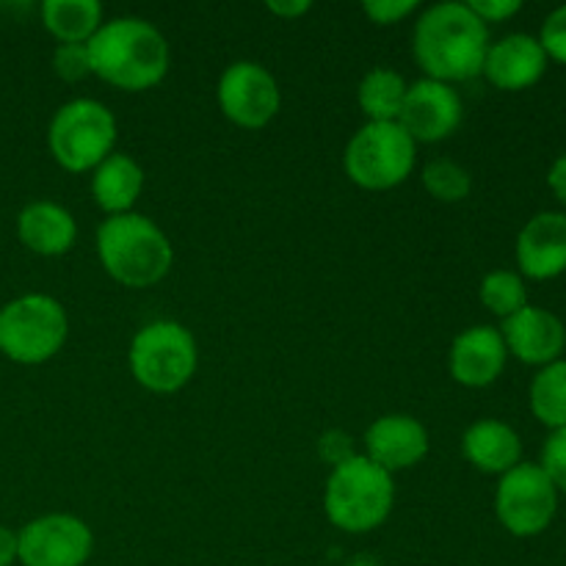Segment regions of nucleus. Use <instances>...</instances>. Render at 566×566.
Segmentation results:
<instances>
[{
	"label": "nucleus",
	"instance_id": "1",
	"mask_svg": "<svg viewBox=\"0 0 566 566\" xmlns=\"http://www.w3.org/2000/svg\"><path fill=\"white\" fill-rule=\"evenodd\" d=\"M490 50V25L468 3H437L418 17L412 31V55L423 77L453 83L473 81L484 72Z\"/></svg>",
	"mask_w": 566,
	"mask_h": 566
},
{
	"label": "nucleus",
	"instance_id": "2",
	"mask_svg": "<svg viewBox=\"0 0 566 566\" xmlns=\"http://www.w3.org/2000/svg\"><path fill=\"white\" fill-rule=\"evenodd\" d=\"M92 75L119 92H149L171 70V48L144 17H114L88 42Z\"/></svg>",
	"mask_w": 566,
	"mask_h": 566
},
{
	"label": "nucleus",
	"instance_id": "3",
	"mask_svg": "<svg viewBox=\"0 0 566 566\" xmlns=\"http://www.w3.org/2000/svg\"><path fill=\"white\" fill-rule=\"evenodd\" d=\"M99 265L119 285L144 291L169 276L175 249L169 235L144 213L108 216L94 235Z\"/></svg>",
	"mask_w": 566,
	"mask_h": 566
},
{
	"label": "nucleus",
	"instance_id": "4",
	"mask_svg": "<svg viewBox=\"0 0 566 566\" xmlns=\"http://www.w3.org/2000/svg\"><path fill=\"white\" fill-rule=\"evenodd\" d=\"M396 506V481L365 453L329 470L324 490V512L335 528L363 536L381 528Z\"/></svg>",
	"mask_w": 566,
	"mask_h": 566
},
{
	"label": "nucleus",
	"instance_id": "5",
	"mask_svg": "<svg viewBox=\"0 0 566 566\" xmlns=\"http://www.w3.org/2000/svg\"><path fill=\"white\" fill-rule=\"evenodd\" d=\"M127 365H130L133 379L144 390L155 396H171L197 376V340L177 321H153L133 335Z\"/></svg>",
	"mask_w": 566,
	"mask_h": 566
},
{
	"label": "nucleus",
	"instance_id": "6",
	"mask_svg": "<svg viewBox=\"0 0 566 566\" xmlns=\"http://www.w3.org/2000/svg\"><path fill=\"white\" fill-rule=\"evenodd\" d=\"M116 116L99 99L77 97L61 105L48 127V149L72 175L94 171L116 147Z\"/></svg>",
	"mask_w": 566,
	"mask_h": 566
},
{
	"label": "nucleus",
	"instance_id": "7",
	"mask_svg": "<svg viewBox=\"0 0 566 566\" xmlns=\"http://www.w3.org/2000/svg\"><path fill=\"white\" fill-rule=\"evenodd\" d=\"M70 337V318L59 298L25 293L0 307V354L17 365L50 363Z\"/></svg>",
	"mask_w": 566,
	"mask_h": 566
},
{
	"label": "nucleus",
	"instance_id": "8",
	"mask_svg": "<svg viewBox=\"0 0 566 566\" xmlns=\"http://www.w3.org/2000/svg\"><path fill=\"white\" fill-rule=\"evenodd\" d=\"M418 144L398 122H365L346 144L343 171L365 191H390L412 177Z\"/></svg>",
	"mask_w": 566,
	"mask_h": 566
},
{
	"label": "nucleus",
	"instance_id": "9",
	"mask_svg": "<svg viewBox=\"0 0 566 566\" xmlns=\"http://www.w3.org/2000/svg\"><path fill=\"white\" fill-rule=\"evenodd\" d=\"M558 512V490L536 462H520L501 475L495 490L497 523L517 539H531L551 528Z\"/></svg>",
	"mask_w": 566,
	"mask_h": 566
},
{
	"label": "nucleus",
	"instance_id": "10",
	"mask_svg": "<svg viewBox=\"0 0 566 566\" xmlns=\"http://www.w3.org/2000/svg\"><path fill=\"white\" fill-rule=\"evenodd\" d=\"M94 534L75 514H42L17 531V562L22 566H86Z\"/></svg>",
	"mask_w": 566,
	"mask_h": 566
},
{
	"label": "nucleus",
	"instance_id": "11",
	"mask_svg": "<svg viewBox=\"0 0 566 566\" xmlns=\"http://www.w3.org/2000/svg\"><path fill=\"white\" fill-rule=\"evenodd\" d=\"M219 108L232 125L260 130L271 125L282 108V88L276 77L258 61H235L219 77Z\"/></svg>",
	"mask_w": 566,
	"mask_h": 566
},
{
	"label": "nucleus",
	"instance_id": "12",
	"mask_svg": "<svg viewBox=\"0 0 566 566\" xmlns=\"http://www.w3.org/2000/svg\"><path fill=\"white\" fill-rule=\"evenodd\" d=\"M464 116L462 97L453 86L431 77L409 83L398 125L409 133L415 144H437L459 130Z\"/></svg>",
	"mask_w": 566,
	"mask_h": 566
},
{
	"label": "nucleus",
	"instance_id": "13",
	"mask_svg": "<svg viewBox=\"0 0 566 566\" xmlns=\"http://www.w3.org/2000/svg\"><path fill=\"white\" fill-rule=\"evenodd\" d=\"M429 429L415 415H381L365 431V457L390 475L412 470L429 457Z\"/></svg>",
	"mask_w": 566,
	"mask_h": 566
},
{
	"label": "nucleus",
	"instance_id": "14",
	"mask_svg": "<svg viewBox=\"0 0 566 566\" xmlns=\"http://www.w3.org/2000/svg\"><path fill=\"white\" fill-rule=\"evenodd\" d=\"M506 343H503L501 329L495 326H468L459 332L448 352V370L457 385L470 387V390H481L501 379L503 368H506Z\"/></svg>",
	"mask_w": 566,
	"mask_h": 566
},
{
	"label": "nucleus",
	"instance_id": "15",
	"mask_svg": "<svg viewBox=\"0 0 566 566\" xmlns=\"http://www.w3.org/2000/svg\"><path fill=\"white\" fill-rule=\"evenodd\" d=\"M506 352L525 365H545L562 359L566 348V326L556 313L545 307L525 304L520 313L503 321L501 326Z\"/></svg>",
	"mask_w": 566,
	"mask_h": 566
},
{
	"label": "nucleus",
	"instance_id": "16",
	"mask_svg": "<svg viewBox=\"0 0 566 566\" xmlns=\"http://www.w3.org/2000/svg\"><path fill=\"white\" fill-rule=\"evenodd\" d=\"M547 53L531 33H509L490 42L481 75L501 92H525L542 81L547 70Z\"/></svg>",
	"mask_w": 566,
	"mask_h": 566
},
{
	"label": "nucleus",
	"instance_id": "17",
	"mask_svg": "<svg viewBox=\"0 0 566 566\" xmlns=\"http://www.w3.org/2000/svg\"><path fill=\"white\" fill-rule=\"evenodd\" d=\"M520 276L528 280H553L566 271V213L542 210L525 221L517 235Z\"/></svg>",
	"mask_w": 566,
	"mask_h": 566
},
{
	"label": "nucleus",
	"instance_id": "18",
	"mask_svg": "<svg viewBox=\"0 0 566 566\" xmlns=\"http://www.w3.org/2000/svg\"><path fill=\"white\" fill-rule=\"evenodd\" d=\"M17 238L39 258H61L77 241V221L64 205L53 199L28 202L17 216Z\"/></svg>",
	"mask_w": 566,
	"mask_h": 566
},
{
	"label": "nucleus",
	"instance_id": "19",
	"mask_svg": "<svg viewBox=\"0 0 566 566\" xmlns=\"http://www.w3.org/2000/svg\"><path fill=\"white\" fill-rule=\"evenodd\" d=\"M462 453L481 473L503 475L523 462V440L503 420L481 418L464 429Z\"/></svg>",
	"mask_w": 566,
	"mask_h": 566
},
{
	"label": "nucleus",
	"instance_id": "20",
	"mask_svg": "<svg viewBox=\"0 0 566 566\" xmlns=\"http://www.w3.org/2000/svg\"><path fill=\"white\" fill-rule=\"evenodd\" d=\"M144 169L127 153H114L92 171V197L97 208L108 216L133 213L144 193Z\"/></svg>",
	"mask_w": 566,
	"mask_h": 566
},
{
	"label": "nucleus",
	"instance_id": "21",
	"mask_svg": "<svg viewBox=\"0 0 566 566\" xmlns=\"http://www.w3.org/2000/svg\"><path fill=\"white\" fill-rule=\"evenodd\" d=\"M39 14L59 44H88L105 22L97 0H44Z\"/></svg>",
	"mask_w": 566,
	"mask_h": 566
},
{
	"label": "nucleus",
	"instance_id": "22",
	"mask_svg": "<svg viewBox=\"0 0 566 566\" xmlns=\"http://www.w3.org/2000/svg\"><path fill=\"white\" fill-rule=\"evenodd\" d=\"M409 83L401 72H392L387 66H376L359 81L357 103L365 122H398L407 99Z\"/></svg>",
	"mask_w": 566,
	"mask_h": 566
},
{
	"label": "nucleus",
	"instance_id": "23",
	"mask_svg": "<svg viewBox=\"0 0 566 566\" xmlns=\"http://www.w3.org/2000/svg\"><path fill=\"white\" fill-rule=\"evenodd\" d=\"M531 412L547 429H564L566 426V359L539 368L531 381Z\"/></svg>",
	"mask_w": 566,
	"mask_h": 566
},
{
	"label": "nucleus",
	"instance_id": "24",
	"mask_svg": "<svg viewBox=\"0 0 566 566\" xmlns=\"http://www.w3.org/2000/svg\"><path fill=\"white\" fill-rule=\"evenodd\" d=\"M479 298L492 315L506 321L528 304V287H525V280L517 271L497 269L481 280Z\"/></svg>",
	"mask_w": 566,
	"mask_h": 566
},
{
	"label": "nucleus",
	"instance_id": "25",
	"mask_svg": "<svg viewBox=\"0 0 566 566\" xmlns=\"http://www.w3.org/2000/svg\"><path fill=\"white\" fill-rule=\"evenodd\" d=\"M423 188L429 191L431 199L442 205L464 202L473 191V177L462 164L451 158H431L420 171Z\"/></svg>",
	"mask_w": 566,
	"mask_h": 566
},
{
	"label": "nucleus",
	"instance_id": "26",
	"mask_svg": "<svg viewBox=\"0 0 566 566\" xmlns=\"http://www.w3.org/2000/svg\"><path fill=\"white\" fill-rule=\"evenodd\" d=\"M53 72L66 83H81L86 77H92L88 44H55Z\"/></svg>",
	"mask_w": 566,
	"mask_h": 566
},
{
	"label": "nucleus",
	"instance_id": "27",
	"mask_svg": "<svg viewBox=\"0 0 566 566\" xmlns=\"http://www.w3.org/2000/svg\"><path fill=\"white\" fill-rule=\"evenodd\" d=\"M539 468L545 470V475L553 481L558 492H566V426L553 431L545 440Z\"/></svg>",
	"mask_w": 566,
	"mask_h": 566
},
{
	"label": "nucleus",
	"instance_id": "28",
	"mask_svg": "<svg viewBox=\"0 0 566 566\" xmlns=\"http://www.w3.org/2000/svg\"><path fill=\"white\" fill-rule=\"evenodd\" d=\"M539 44L547 53V59H556L558 64H566V3L545 17L539 31Z\"/></svg>",
	"mask_w": 566,
	"mask_h": 566
},
{
	"label": "nucleus",
	"instance_id": "29",
	"mask_svg": "<svg viewBox=\"0 0 566 566\" xmlns=\"http://www.w3.org/2000/svg\"><path fill=\"white\" fill-rule=\"evenodd\" d=\"M415 11H418V0H365L363 3V14L381 28L398 25Z\"/></svg>",
	"mask_w": 566,
	"mask_h": 566
},
{
	"label": "nucleus",
	"instance_id": "30",
	"mask_svg": "<svg viewBox=\"0 0 566 566\" xmlns=\"http://www.w3.org/2000/svg\"><path fill=\"white\" fill-rule=\"evenodd\" d=\"M352 442L354 440L346 434V431H340V429L326 431V434L321 437V442H318L321 459H324V462H329L332 468H337V464L346 462V459L357 457V451H354Z\"/></svg>",
	"mask_w": 566,
	"mask_h": 566
},
{
	"label": "nucleus",
	"instance_id": "31",
	"mask_svg": "<svg viewBox=\"0 0 566 566\" xmlns=\"http://www.w3.org/2000/svg\"><path fill=\"white\" fill-rule=\"evenodd\" d=\"M470 9L479 17L484 25H492V22H506L509 17L517 14L523 9L520 0H470Z\"/></svg>",
	"mask_w": 566,
	"mask_h": 566
},
{
	"label": "nucleus",
	"instance_id": "32",
	"mask_svg": "<svg viewBox=\"0 0 566 566\" xmlns=\"http://www.w3.org/2000/svg\"><path fill=\"white\" fill-rule=\"evenodd\" d=\"M265 9H269L271 14L282 17V20H298V17H304L313 9V3H310V0H282V3L280 0H269Z\"/></svg>",
	"mask_w": 566,
	"mask_h": 566
},
{
	"label": "nucleus",
	"instance_id": "33",
	"mask_svg": "<svg viewBox=\"0 0 566 566\" xmlns=\"http://www.w3.org/2000/svg\"><path fill=\"white\" fill-rule=\"evenodd\" d=\"M547 186L556 193L558 202L566 205V155H558V158L553 160L551 171H547Z\"/></svg>",
	"mask_w": 566,
	"mask_h": 566
},
{
	"label": "nucleus",
	"instance_id": "34",
	"mask_svg": "<svg viewBox=\"0 0 566 566\" xmlns=\"http://www.w3.org/2000/svg\"><path fill=\"white\" fill-rule=\"evenodd\" d=\"M17 564V531L0 525V566Z\"/></svg>",
	"mask_w": 566,
	"mask_h": 566
}]
</instances>
